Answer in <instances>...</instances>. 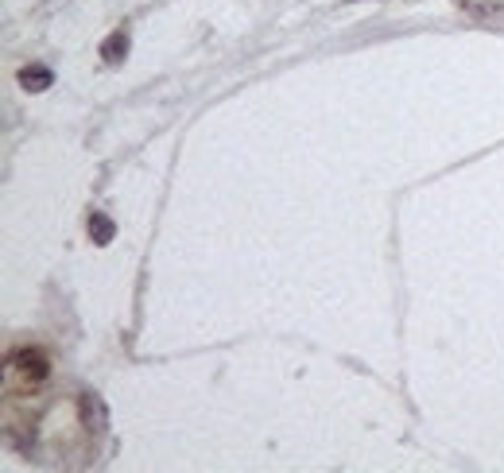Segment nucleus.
Instances as JSON below:
<instances>
[{
	"mask_svg": "<svg viewBox=\"0 0 504 473\" xmlns=\"http://www.w3.org/2000/svg\"><path fill=\"white\" fill-rule=\"evenodd\" d=\"M12 372H20V380L27 384H43L51 377V357L35 346H27L20 353H12Z\"/></svg>",
	"mask_w": 504,
	"mask_h": 473,
	"instance_id": "1",
	"label": "nucleus"
},
{
	"mask_svg": "<svg viewBox=\"0 0 504 473\" xmlns=\"http://www.w3.org/2000/svg\"><path fill=\"white\" fill-rule=\"evenodd\" d=\"M20 85H24V90L27 94H39V90H47V85L54 82V74H51V70L47 66H39V63H32V66H20Z\"/></svg>",
	"mask_w": 504,
	"mask_h": 473,
	"instance_id": "2",
	"label": "nucleus"
},
{
	"mask_svg": "<svg viewBox=\"0 0 504 473\" xmlns=\"http://www.w3.org/2000/svg\"><path fill=\"white\" fill-rule=\"evenodd\" d=\"M78 411H82V419H90V431H101V427H105V408H101L97 396H82Z\"/></svg>",
	"mask_w": 504,
	"mask_h": 473,
	"instance_id": "3",
	"label": "nucleus"
},
{
	"mask_svg": "<svg viewBox=\"0 0 504 473\" xmlns=\"http://www.w3.org/2000/svg\"><path fill=\"white\" fill-rule=\"evenodd\" d=\"M113 233H117V225H113L105 213H94V218H90V241H94V245H109Z\"/></svg>",
	"mask_w": 504,
	"mask_h": 473,
	"instance_id": "4",
	"label": "nucleus"
},
{
	"mask_svg": "<svg viewBox=\"0 0 504 473\" xmlns=\"http://www.w3.org/2000/svg\"><path fill=\"white\" fill-rule=\"evenodd\" d=\"M124 51H128V35H124V32L109 35L105 43H101V59H105V63H121Z\"/></svg>",
	"mask_w": 504,
	"mask_h": 473,
	"instance_id": "5",
	"label": "nucleus"
}]
</instances>
